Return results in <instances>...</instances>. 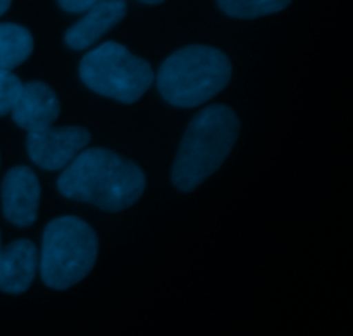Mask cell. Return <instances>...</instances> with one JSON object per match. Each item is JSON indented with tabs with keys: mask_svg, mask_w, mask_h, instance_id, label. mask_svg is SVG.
Masks as SVG:
<instances>
[{
	"mask_svg": "<svg viewBox=\"0 0 353 336\" xmlns=\"http://www.w3.org/2000/svg\"><path fill=\"white\" fill-rule=\"evenodd\" d=\"M147 186L134 162L107 148L83 150L57 179L65 199L92 204L107 213H119L138 202Z\"/></svg>",
	"mask_w": 353,
	"mask_h": 336,
	"instance_id": "6da1fadb",
	"label": "cell"
},
{
	"mask_svg": "<svg viewBox=\"0 0 353 336\" xmlns=\"http://www.w3.org/2000/svg\"><path fill=\"white\" fill-rule=\"evenodd\" d=\"M240 133V121L228 106L200 110L186 128L179 145L172 183L181 192H193L223 166Z\"/></svg>",
	"mask_w": 353,
	"mask_h": 336,
	"instance_id": "7a4b0ae2",
	"label": "cell"
},
{
	"mask_svg": "<svg viewBox=\"0 0 353 336\" xmlns=\"http://www.w3.org/2000/svg\"><path fill=\"white\" fill-rule=\"evenodd\" d=\"M231 79V62L224 52L190 45L169 55L157 72V86L174 107H199L223 92Z\"/></svg>",
	"mask_w": 353,
	"mask_h": 336,
	"instance_id": "3957f363",
	"label": "cell"
},
{
	"mask_svg": "<svg viewBox=\"0 0 353 336\" xmlns=\"http://www.w3.org/2000/svg\"><path fill=\"white\" fill-rule=\"evenodd\" d=\"M99 255V238L83 219L55 217L41 238L40 271L48 288L68 290L88 276Z\"/></svg>",
	"mask_w": 353,
	"mask_h": 336,
	"instance_id": "277c9868",
	"label": "cell"
},
{
	"mask_svg": "<svg viewBox=\"0 0 353 336\" xmlns=\"http://www.w3.org/2000/svg\"><path fill=\"white\" fill-rule=\"evenodd\" d=\"M79 78L90 90L123 103H134L154 85L155 75L145 59L116 41H105L85 54Z\"/></svg>",
	"mask_w": 353,
	"mask_h": 336,
	"instance_id": "5b68a950",
	"label": "cell"
},
{
	"mask_svg": "<svg viewBox=\"0 0 353 336\" xmlns=\"http://www.w3.org/2000/svg\"><path fill=\"white\" fill-rule=\"evenodd\" d=\"M88 130L79 126L48 128L28 133L26 150L31 161L41 169H65L90 144Z\"/></svg>",
	"mask_w": 353,
	"mask_h": 336,
	"instance_id": "8992f818",
	"label": "cell"
},
{
	"mask_svg": "<svg viewBox=\"0 0 353 336\" xmlns=\"http://www.w3.org/2000/svg\"><path fill=\"white\" fill-rule=\"evenodd\" d=\"M40 206V183L33 169L16 166L2 181L3 216L14 226L28 228L37 221Z\"/></svg>",
	"mask_w": 353,
	"mask_h": 336,
	"instance_id": "52a82bcc",
	"label": "cell"
},
{
	"mask_svg": "<svg viewBox=\"0 0 353 336\" xmlns=\"http://www.w3.org/2000/svg\"><path fill=\"white\" fill-rule=\"evenodd\" d=\"M10 114L17 126L28 133H37L52 128L61 114V103L47 83L30 81L23 85L19 99Z\"/></svg>",
	"mask_w": 353,
	"mask_h": 336,
	"instance_id": "ba28073f",
	"label": "cell"
},
{
	"mask_svg": "<svg viewBox=\"0 0 353 336\" xmlns=\"http://www.w3.org/2000/svg\"><path fill=\"white\" fill-rule=\"evenodd\" d=\"M40 254L30 240H16L0 250V292L19 295L33 283Z\"/></svg>",
	"mask_w": 353,
	"mask_h": 336,
	"instance_id": "9c48e42d",
	"label": "cell"
},
{
	"mask_svg": "<svg viewBox=\"0 0 353 336\" xmlns=\"http://www.w3.org/2000/svg\"><path fill=\"white\" fill-rule=\"evenodd\" d=\"M128 6L123 0H102L86 12L81 21L69 28L64 34V41L72 50L90 48L103 33L112 30L124 19Z\"/></svg>",
	"mask_w": 353,
	"mask_h": 336,
	"instance_id": "30bf717a",
	"label": "cell"
},
{
	"mask_svg": "<svg viewBox=\"0 0 353 336\" xmlns=\"http://www.w3.org/2000/svg\"><path fill=\"white\" fill-rule=\"evenodd\" d=\"M33 37L21 24H0V72H12L33 52Z\"/></svg>",
	"mask_w": 353,
	"mask_h": 336,
	"instance_id": "8fae6325",
	"label": "cell"
},
{
	"mask_svg": "<svg viewBox=\"0 0 353 336\" xmlns=\"http://www.w3.org/2000/svg\"><path fill=\"white\" fill-rule=\"evenodd\" d=\"M217 6L224 14L238 19H255L285 10L290 6L286 0H221Z\"/></svg>",
	"mask_w": 353,
	"mask_h": 336,
	"instance_id": "7c38bea8",
	"label": "cell"
},
{
	"mask_svg": "<svg viewBox=\"0 0 353 336\" xmlns=\"http://www.w3.org/2000/svg\"><path fill=\"white\" fill-rule=\"evenodd\" d=\"M23 90V81L14 72H0V117L12 112Z\"/></svg>",
	"mask_w": 353,
	"mask_h": 336,
	"instance_id": "4fadbf2b",
	"label": "cell"
},
{
	"mask_svg": "<svg viewBox=\"0 0 353 336\" xmlns=\"http://www.w3.org/2000/svg\"><path fill=\"white\" fill-rule=\"evenodd\" d=\"M59 6H61V9L68 10V12L79 14L88 12V10L95 6V0H61Z\"/></svg>",
	"mask_w": 353,
	"mask_h": 336,
	"instance_id": "5bb4252c",
	"label": "cell"
},
{
	"mask_svg": "<svg viewBox=\"0 0 353 336\" xmlns=\"http://www.w3.org/2000/svg\"><path fill=\"white\" fill-rule=\"evenodd\" d=\"M9 7H10V2H7V0H0V16L7 12Z\"/></svg>",
	"mask_w": 353,
	"mask_h": 336,
	"instance_id": "9a60e30c",
	"label": "cell"
},
{
	"mask_svg": "<svg viewBox=\"0 0 353 336\" xmlns=\"http://www.w3.org/2000/svg\"><path fill=\"white\" fill-rule=\"evenodd\" d=\"M141 3H145V6H157V3H161V2H159V0H145V2H141Z\"/></svg>",
	"mask_w": 353,
	"mask_h": 336,
	"instance_id": "2e32d148",
	"label": "cell"
},
{
	"mask_svg": "<svg viewBox=\"0 0 353 336\" xmlns=\"http://www.w3.org/2000/svg\"><path fill=\"white\" fill-rule=\"evenodd\" d=\"M0 250H2V240H0Z\"/></svg>",
	"mask_w": 353,
	"mask_h": 336,
	"instance_id": "e0dca14e",
	"label": "cell"
}]
</instances>
